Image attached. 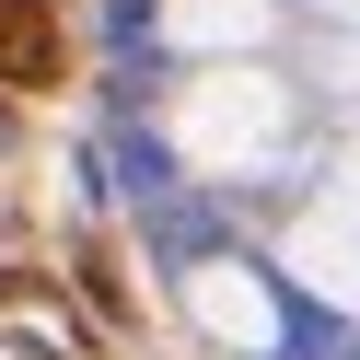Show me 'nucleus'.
<instances>
[{
  "label": "nucleus",
  "instance_id": "nucleus-1",
  "mask_svg": "<svg viewBox=\"0 0 360 360\" xmlns=\"http://www.w3.org/2000/svg\"><path fill=\"white\" fill-rule=\"evenodd\" d=\"M117 221L186 360H360V0H174Z\"/></svg>",
  "mask_w": 360,
  "mask_h": 360
}]
</instances>
